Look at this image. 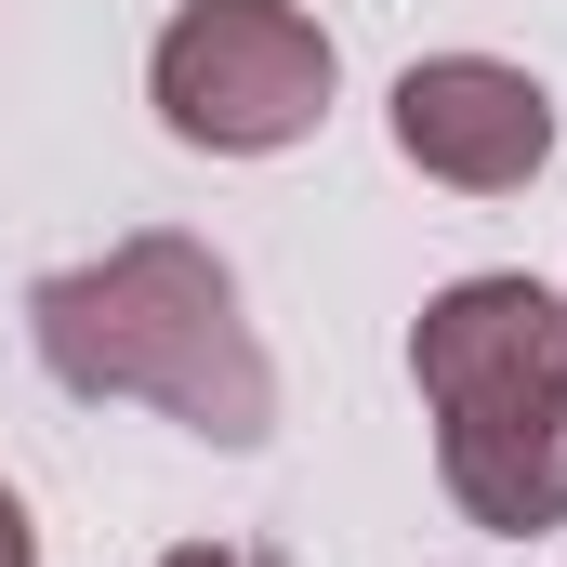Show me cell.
I'll return each mask as SVG.
<instances>
[{
  "label": "cell",
  "instance_id": "obj_1",
  "mask_svg": "<svg viewBox=\"0 0 567 567\" xmlns=\"http://www.w3.org/2000/svg\"><path fill=\"white\" fill-rule=\"evenodd\" d=\"M27 343L93 410H158V423L212 435V449L278 435V357L238 317V265L185 225H133L93 265H53L27 290Z\"/></svg>",
  "mask_w": 567,
  "mask_h": 567
},
{
  "label": "cell",
  "instance_id": "obj_2",
  "mask_svg": "<svg viewBox=\"0 0 567 567\" xmlns=\"http://www.w3.org/2000/svg\"><path fill=\"white\" fill-rule=\"evenodd\" d=\"M410 383L435 423V488L488 542L567 528V290L449 278L410 317Z\"/></svg>",
  "mask_w": 567,
  "mask_h": 567
},
{
  "label": "cell",
  "instance_id": "obj_3",
  "mask_svg": "<svg viewBox=\"0 0 567 567\" xmlns=\"http://www.w3.org/2000/svg\"><path fill=\"white\" fill-rule=\"evenodd\" d=\"M330 93H343V53L303 0H185L145 53L158 133L198 158H278L330 120Z\"/></svg>",
  "mask_w": 567,
  "mask_h": 567
},
{
  "label": "cell",
  "instance_id": "obj_4",
  "mask_svg": "<svg viewBox=\"0 0 567 567\" xmlns=\"http://www.w3.org/2000/svg\"><path fill=\"white\" fill-rule=\"evenodd\" d=\"M383 120H396V158L423 185H449V198H515L555 158V93L528 66H502V53H423V66H396Z\"/></svg>",
  "mask_w": 567,
  "mask_h": 567
},
{
  "label": "cell",
  "instance_id": "obj_5",
  "mask_svg": "<svg viewBox=\"0 0 567 567\" xmlns=\"http://www.w3.org/2000/svg\"><path fill=\"white\" fill-rule=\"evenodd\" d=\"M0 567H40V528H27V502L0 488Z\"/></svg>",
  "mask_w": 567,
  "mask_h": 567
},
{
  "label": "cell",
  "instance_id": "obj_6",
  "mask_svg": "<svg viewBox=\"0 0 567 567\" xmlns=\"http://www.w3.org/2000/svg\"><path fill=\"white\" fill-rule=\"evenodd\" d=\"M158 567H238V555H225V542H172Z\"/></svg>",
  "mask_w": 567,
  "mask_h": 567
}]
</instances>
